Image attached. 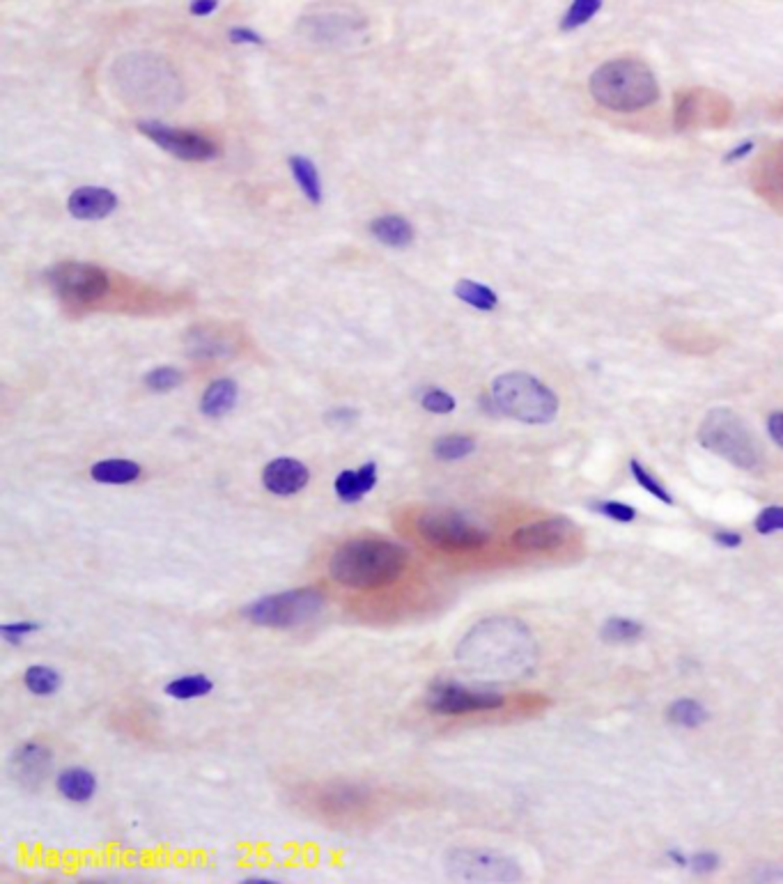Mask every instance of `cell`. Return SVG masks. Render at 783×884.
Wrapping results in <instances>:
<instances>
[{
	"label": "cell",
	"instance_id": "1",
	"mask_svg": "<svg viewBox=\"0 0 783 884\" xmlns=\"http://www.w3.org/2000/svg\"><path fill=\"white\" fill-rule=\"evenodd\" d=\"M457 664L471 676L487 680H517L536 666L538 646L529 627L515 618L480 620L455 650Z\"/></svg>",
	"mask_w": 783,
	"mask_h": 884
},
{
	"label": "cell",
	"instance_id": "2",
	"mask_svg": "<svg viewBox=\"0 0 783 884\" xmlns=\"http://www.w3.org/2000/svg\"><path fill=\"white\" fill-rule=\"evenodd\" d=\"M409 565V552L384 538H356L340 545L329 558V577L352 591H379L393 586Z\"/></svg>",
	"mask_w": 783,
	"mask_h": 884
},
{
	"label": "cell",
	"instance_id": "3",
	"mask_svg": "<svg viewBox=\"0 0 783 884\" xmlns=\"http://www.w3.org/2000/svg\"><path fill=\"white\" fill-rule=\"evenodd\" d=\"M591 95L609 111L637 113L660 99V85L643 60L614 58L591 74Z\"/></svg>",
	"mask_w": 783,
	"mask_h": 884
},
{
	"label": "cell",
	"instance_id": "4",
	"mask_svg": "<svg viewBox=\"0 0 783 884\" xmlns=\"http://www.w3.org/2000/svg\"><path fill=\"white\" fill-rule=\"evenodd\" d=\"M496 412L526 425H547L558 414L556 393L529 372H506L492 382Z\"/></svg>",
	"mask_w": 783,
	"mask_h": 884
},
{
	"label": "cell",
	"instance_id": "5",
	"mask_svg": "<svg viewBox=\"0 0 783 884\" xmlns=\"http://www.w3.org/2000/svg\"><path fill=\"white\" fill-rule=\"evenodd\" d=\"M324 607H327V597L320 588L301 586L248 602L242 609V616L251 625L267 627V630H292V627L315 620Z\"/></svg>",
	"mask_w": 783,
	"mask_h": 884
},
{
	"label": "cell",
	"instance_id": "6",
	"mask_svg": "<svg viewBox=\"0 0 783 884\" xmlns=\"http://www.w3.org/2000/svg\"><path fill=\"white\" fill-rule=\"evenodd\" d=\"M113 79L129 102L134 104H168V99H177V76L168 62L145 53L122 58L113 67Z\"/></svg>",
	"mask_w": 783,
	"mask_h": 884
},
{
	"label": "cell",
	"instance_id": "7",
	"mask_svg": "<svg viewBox=\"0 0 783 884\" xmlns=\"http://www.w3.org/2000/svg\"><path fill=\"white\" fill-rule=\"evenodd\" d=\"M699 441L703 448L738 469L751 471L761 464V451H758L754 434L728 407H715L705 414L699 428Z\"/></svg>",
	"mask_w": 783,
	"mask_h": 884
},
{
	"label": "cell",
	"instance_id": "8",
	"mask_svg": "<svg viewBox=\"0 0 783 884\" xmlns=\"http://www.w3.org/2000/svg\"><path fill=\"white\" fill-rule=\"evenodd\" d=\"M416 531L430 547L448 554L476 552L490 542V531L448 508H432L418 515Z\"/></svg>",
	"mask_w": 783,
	"mask_h": 884
},
{
	"label": "cell",
	"instance_id": "9",
	"mask_svg": "<svg viewBox=\"0 0 783 884\" xmlns=\"http://www.w3.org/2000/svg\"><path fill=\"white\" fill-rule=\"evenodd\" d=\"M733 118V104L722 92L708 88L680 90L673 104V127L676 131L722 129Z\"/></svg>",
	"mask_w": 783,
	"mask_h": 884
},
{
	"label": "cell",
	"instance_id": "10",
	"mask_svg": "<svg viewBox=\"0 0 783 884\" xmlns=\"http://www.w3.org/2000/svg\"><path fill=\"white\" fill-rule=\"evenodd\" d=\"M448 878L460 882H519L522 868L515 859L483 848H455L446 857Z\"/></svg>",
	"mask_w": 783,
	"mask_h": 884
},
{
	"label": "cell",
	"instance_id": "11",
	"mask_svg": "<svg viewBox=\"0 0 783 884\" xmlns=\"http://www.w3.org/2000/svg\"><path fill=\"white\" fill-rule=\"evenodd\" d=\"M46 281L53 292L74 304H90L102 299L108 292V276L102 267L85 265V262H60L51 267Z\"/></svg>",
	"mask_w": 783,
	"mask_h": 884
},
{
	"label": "cell",
	"instance_id": "12",
	"mask_svg": "<svg viewBox=\"0 0 783 884\" xmlns=\"http://www.w3.org/2000/svg\"><path fill=\"white\" fill-rule=\"evenodd\" d=\"M501 694L485 692V689H471L457 682H434L425 696V705L434 715H446V717H460L471 715V712H490L503 708Z\"/></svg>",
	"mask_w": 783,
	"mask_h": 884
},
{
	"label": "cell",
	"instance_id": "13",
	"mask_svg": "<svg viewBox=\"0 0 783 884\" xmlns=\"http://www.w3.org/2000/svg\"><path fill=\"white\" fill-rule=\"evenodd\" d=\"M301 33L320 44H338L352 40L366 28V19L352 7L317 5L299 21Z\"/></svg>",
	"mask_w": 783,
	"mask_h": 884
},
{
	"label": "cell",
	"instance_id": "14",
	"mask_svg": "<svg viewBox=\"0 0 783 884\" xmlns=\"http://www.w3.org/2000/svg\"><path fill=\"white\" fill-rule=\"evenodd\" d=\"M138 129H141L143 136L150 138L152 143H157L161 150H166L177 159L209 161L219 157V147L214 145V141H209L207 136L198 134V131L177 129L157 120L138 122Z\"/></svg>",
	"mask_w": 783,
	"mask_h": 884
},
{
	"label": "cell",
	"instance_id": "15",
	"mask_svg": "<svg viewBox=\"0 0 783 884\" xmlns=\"http://www.w3.org/2000/svg\"><path fill=\"white\" fill-rule=\"evenodd\" d=\"M577 538V526L565 517H549L519 526L513 533V547L519 552H556Z\"/></svg>",
	"mask_w": 783,
	"mask_h": 884
},
{
	"label": "cell",
	"instance_id": "16",
	"mask_svg": "<svg viewBox=\"0 0 783 884\" xmlns=\"http://www.w3.org/2000/svg\"><path fill=\"white\" fill-rule=\"evenodd\" d=\"M756 196L783 214V141L772 143L751 168Z\"/></svg>",
	"mask_w": 783,
	"mask_h": 884
},
{
	"label": "cell",
	"instance_id": "17",
	"mask_svg": "<svg viewBox=\"0 0 783 884\" xmlns=\"http://www.w3.org/2000/svg\"><path fill=\"white\" fill-rule=\"evenodd\" d=\"M310 483V471L308 467L297 457H276L271 460L265 469H262V485L265 490L274 496H281V499H288V496H297L299 492H304Z\"/></svg>",
	"mask_w": 783,
	"mask_h": 884
},
{
	"label": "cell",
	"instance_id": "18",
	"mask_svg": "<svg viewBox=\"0 0 783 884\" xmlns=\"http://www.w3.org/2000/svg\"><path fill=\"white\" fill-rule=\"evenodd\" d=\"M53 765L51 749L40 742H23L12 754V772L21 786L40 788Z\"/></svg>",
	"mask_w": 783,
	"mask_h": 884
},
{
	"label": "cell",
	"instance_id": "19",
	"mask_svg": "<svg viewBox=\"0 0 783 884\" xmlns=\"http://www.w3.org/2000/svg\"><path fill=\"white\" fill-rule=\"evenodd\" d=\"M69 214L79 221H99L118 207V196L102 186H81L69 196Z\"/></svg>",
	"mask_w": 783,
	"mask_h": 884
},
{
	"label": "cell",
	"instance_id": "20",
	"mask_svg": "<svg viewBox=\"0 0 783 884\" xmlns=\"http://www.w3.org/2000/svg\"><path fill=\"white\" fill-rule=\"evenodd\" d=\"M379 483V469L375 462L361 464L359 469H343L333 480V492L343 503H359L375 490Z\"/></svg>",
	"mask_w": 783,
	"mask_h": 884
},
{
	"label": "cell",
	"instance_id": "21",
	"mask_svg": "<svg viewBox=\"0 0 783 884\" xmlns=\"http://www.w3.org/2000/svg\"><path fill=\"white\" fill-rule=\"evenodd\" d=\"M99 781L95 772L83 765H72L58 772L56 790L72 804H88L97 795Z\"/></svg>",
	"mask_w": 783,
	"mask_h": 884
},
{
	"label": "cell",
	"instance_id": "22",
	"mask_svg": "<svg viewBox=\"0 0 783 884\" xmlns=\"http://www.w3.org/2000/svg\"><path fill=\"white\" fill-rule=\"evenodd\" d=\"M143 476V467L127 457H106L90 467V478L99 485H131Z\"/></svg>",
	"mask_w": 783,
	"mask_h": 884
},
{
	"label": "cell",
	"instance_id": "23",
	"mask_svg": "<svg viewBox=\"0 0 783 884\" xmlns=\"http://www.w3.org/2000/svg\"><path fill=\"white\" fill-rule=\"evenodd\" d=\"M239 386L232 379H216L205 389L200 398V412L207 418H223L228 416L237 405Z\"/></svg>",
	"mask_w": 783,
	"mask_h": 884
},
{
	"label": "cell",
	"instance_id": "24",
	"mask_svg": "<svg viewBox=\"0 0 783 884\" xmlns=\"http://www.w3.org/2000/svg\"><path fill=\"white\" fill-rule=\"evenodd\" d=\"M370 232L372 237L377 239L379 244L391 246V248H405L414 242V226L402 216H379L370 223Z\"/></svg>",
	"mask_w": 783,
	"mask_h": 884
},
{
	"label": "cell",
	"instance_id": "25",
	"mask_svg": "<svg viewBox=\"0 0 783 884\" xmlns=\"http://www.w3.org/2000/svg\"><path fill=\"white\" fill-rule=\"evenodd\" d=\"M370 802V795L359 786L340 783V786H329L322 793V809L329 813H352L363 809Z\"/></svg>",
	"mask_w": 783,
	"mask_h": 884
},
{
	"label": "cell",
	"instance_id": "26",
	"mask_svg": "<svg viewBox=\"0 0 783 884\" xmlns=\"http://www.w3.org/2000/svg\"><path fill=\"white\" fill-rule=\"evenodd\" d=\"M164 692L175 701H196L214 692V680L205 673H186L170 680Z\"/></svg>",
	"mask_w": 783,
	"mask_h": 884
},
{
	"label": "cell",
	"instance_id": "27",
	"mask_svg": "<svg viewBox=\"0 0 783 884\" xmlns=\"http://www.w3.org/2000/svg\"><path fill=\"white\" fill-rule=\"evenodd\" d=\"M290 168H292V177L297 180L299 189L304 191V196L313 205H320L322 203V180H320V173H317L313 161L297 154V157L290 159Z\"/></svg>",
	"mask_w": 783,
	"mask_h": 884
},
{
	"label": "cell",
	"instance_id": "28",
	"mask_svg": "<svg viewBox=\"0 0 783 884\" xmlns=\"http://www.w3.org/2000/svg\"><path fill=\"white\" fill-rule=\"evenodd\" d=\"M23 685L33 696H53L60 692L62 687V673L51 669V666L44 664H35L28 666L26 673H23Z\"/></svg>",
	"mask_w": 783,
	"mask_h": 884
},
{
	"label": "cell",
	"instance_id": "29",
	"mask_svg": "<svg viewBox=\"0 0 783 884\" xmlns=\"http://www.w3.org/2000/svg\"><path fill=\"white\" fill-rule=\"evenodd\" d=\"M476 451V439L467 434H446L434 441L432 453L439 462H460Z\"/></svg>",
	"mask_w": 783,
	"mask_h": 884
},
{
	"label": "cell",
	"instance_id": "30",
	"mask_svg": "<svg viewBox=\"0 0 783 884\" xmlns=\"http://www.w3.org/2000/svg\"><path fill=\"white\" fill-rule=\"evenodd\" d=\"M455 297L478 310H494L496 304H499V297H496L494 290H490L483 283L471 281V278H460V281L455 283Z\"/></svg>",
	"mask_w": 783,
	"mask_h": 884
},
{
	"label": "cell",
	"instance_id": "31",
	"mask_svg": "<svg viewBox=\"0 0 783 884\" xmlns=\"http://www.w3.org/2000/svg\"><path fill=\"white\" fill-rule=\"evenodd\" d=\"M708 719H710L708 710L694 699H678L676 703H671L669 708V721L682 728H699Z\"/></svg>",
	"mask_w": 783,
	"mask_h": 884
},
{
	"label": "cell",
	"instance_id": "32",
	"mask_svg": "<svg viewBox=\"0 0 783 884\" xmlns=\"http://www.w3.org/2000/svg\"><path fill=\"white\" fill-rule=\"evenodd\" d=\"M602 641L607 643H630L643 637V625L630 618H609L600 630Z\"/></svg>",
	"mask_w": 783,
	"mask_h": 884
},
{
	"label": "cell",
	"instance_id": "33",
	"mask_svg": "<svg viewBox=\"0 0 783 884\" xmlns=\"http://www.w3.org/2000/svg\"><path fill=\"white\" fill-rule=\"evenodd\" d=\"M600 7H602V0H572L570 10L565 12V17L561 21V30L570 33V30L586 26V23L600 12Z\"/></svg>",
	"mask_w": 783,
	"mask_h": 884
},
{
	"label": "cell",
	"instance_id": "34",
	"mask_svg": "<svg viewBox=\"0 0 783 884\" xmlns=\"http://www.w3.org/2000/svg\"><path fill=\"white\" fill-rule=\"evenodd\" d=\"M143 382L154 393H168L182 384V372L173 366H159L147 372Z\"/></svg>",
	"mask_w": 783,
	"mask_h": 884
},
{
	"label": "cell",
	"instance_id": "35",
	"mask_svg": "<svg viewBox=\"0 0 783 884\" xmlns=\"http://www.w3.org/2000/svg\"><path fill=\"white\" fill-rule=\"evenodd\" d=\"M630 471H632L634 480H637V483L643 487V490H646L648 494H653L655 499H660L662 503H666V506H673L671 492L666 490V487L660 483V480H657L653 473H650L646 467H643L639 460H632L630 462Z\"/></svg>",
	"mask_w": 783,
	"mask_h": 884
},
{
	"label": "cell",
	"instance_id": "36",
	"mask_svg": "<svg viewBox=\"0 0 783 884\" xmlns=\"http://www.w3.org/2000/svg\"><path fill=\"white\" fill-rule=\"evenodd\" d=\"M228 350L230 345L226 336H219V333H207V329H203L200 336H191L193 356H221Z\"/></svg>",
	"mask_w": 783,
	"mask_h": 884
},
{
	"label": "cell",
	"instance_id": "37",
	"mask_svg": "<svg viewBox=\"0 0 783 884\" xmlns=\"http://www.w3.org/2000/svg\"><path fill=\"white\" fill-rule=\"evenodd\" d=\"M40 630L42 623H37V620H12V623L0 625V637L10 643V646H21L23 641Z\"/></svg>",
	"mask_w": 783,
	"mask_h": 884
},
{
	"label": "cell",
	"instance_id": "38",
	"mask_svg": "<svg viewBox=\"0 0 783 884\" xmlns=\"http://www.w3.org/2000/svg\"><path fill=\"white\" fill-rule=\"evenodd\" d=\"M421 407L430 414L444 416V414L455 412L457 402H455L453 395L444 389H428L421 395Z\"/></svg>",
	"mask_w": 783,
	"mask_h": 884
},
{
	"label": "cell",
	"instance_id": "39",
	"mask_svg": "<svg viewBox=\"0 0 783 884\" xmlns=\"http://www.w3.org/2000/svg\"><path fill=\"white\" fill-rule=\"evenodd\" d=\"M591 508L595 510V513H600L607 519H614V522H620V524L634 522V519H637V510H634L632 506H627V503L595 501V503H591Z\"/></svg>",
	"mask_w": 783,
	"mask_h": 884
},
{
	"label": "cell",
	"instance_id": "40",
	"mask_svg": "<svg viewBox=\"0 0 783 884\" xmlns=\"http://www.w3.org/2000/svg\"><path fill=\"white\" fill-rule=\"evenodd\" d=\"M754 526L761 535H772L774 531H783V506H770L761 510Z\"/></svg>",
	"mask_w": 783,
	"mask_h": 884
},
{
	"label": "cell",
	"instance_id": "41",
	"mask_svg": "<svg viewBox=\"0 0 783 884\" xmlns=\"http://www.w3.org/2000/svg\"><path fill=\"white\" fill-rule=\"evenodd\" d=\"M359 421V412L352 407H336L327 414V423L331 428H352Z\"/></svg>",
	"mask_w": 783,
	"mask_h": 884
},
{
	"label": "cell",
	"instance_id": "42",
	"mask_svg": "<svg viewBox=\"0 0 783 884\" xmlns=\"http://www.w3.org/2000/svg\"><path fill=\"white\" fill-rule=\"evenodd\" d=\"M717 866H719V857L715 852H696L694 857H689V868L699 875L717 871Z\"/></svg>",
	"mask_w": 783,
	"mask_h": 884
},
{
	"label": "cell",
	"instance_id": "43",
	"mask_svg": "<svg viewBox=\"0 0 783 884\" xmlns=\"http://www.w3.org/2000/svg\"><path fill=\"white\" fill-rule=\"evenodd\" d=\"M767 432H770L772 441L783 448V412H774L767 418Z\"/></svg>",
	"mask_w": 783,
	"mask_h": 884
},
{
	"label": "cell",
	"instance_id": "44",
	"mask_svg": "<svg viewBox=\"0 0 783 884\" xmlns=\"http://www.w3.org/2000/svg\"><path fill=\"white\" fill-rule=\"evenodd\" d=\"M230 40L235 44H262V37L251 28H232Z\"/></svg>",
	"mask_w": 783,
	"mask_h": 884
},
{
	"label": "cell",
	"instance_id": "45",
	"mask_svg": "<svg viewBox=\"0 0 783 884\" xmlns=\"http://www.w3.org/2000/svg\"><path fill=\"white\" fill-rule=\"evenodd\" d=\"M715 542H717L719 547L738 549L742 545V535L735 533V531H717L715 533Z\"/></svg>",
	"mask_w": 783,
	"mask_h": 884
},
{
	"label": "cell",
	"instance_id": "46",
	"mask_svg": "<svg viewBox=\"0 0 783 884\" xmlns=\"http://www.w3.org/2000/svg\"><path fill=\"white\" fill-rule=\"evenodd\" d=\"M216 7H219V0H193L189 10L193 17H209Z\"/></svg>",
	"mask_w": 783,
	"mask_h": 884
},
{
	"label": "cell",
	"instance_id": "47",
	"mask_svg": "<svg viewBox=\"0 0 783 884\" xmlns=\"http://www.w3.org/2000/svg\"><path fill=\"white\" fill-rule=\"evenodd\" d=\"M751 878L754 880H758V882H783V868H774V866H767V868H758V871L751 875Z\"/></svg>",
	"mask_w": 783,
	"mask_h": 884
},
{
	"label": "cell",
	"instance_id": "48",
	"mask_svg": "<svg viewBox=\"0 0 783 884\" xmlns=\"http://www.w3.org/2000/svg\"><path fill=\"white\" fill-rule=\"evenodd\" d=\"M751 150H754V141L740 143L738 147H733V150L726 154V157H724V161H726V164H733V161H740V159H744V157H747V154H749Z\"/></svg>",
	"mask_w": 783,
	"mask_h": 884
},
{
	"label": "cell",
	"instance_id": "49",
	"mask_svg": "<svg viewBox=\"0 0 783 884\" xmlns=\"http://www.w3.org/2000/svg\"><path fill=\"white\" fill-rule=\"evenodd\" d=\"M774 113L779 115V118H783V102H779V104H774V108H772Z\"/></svg>",
	"mask_w": 783,
	"mask_h": 884
}]
</instances>
